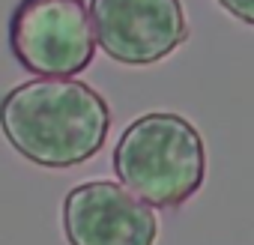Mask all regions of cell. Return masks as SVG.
I'll return each mask as SVG.
<instances>
[{
    "instance_id": "4",
    "label": "cell",
    "mask_w": 254,
    "mask_h": 245,
    "mask_svg": "<svg viewBox=\"0 0 254 245\" xmlns=\"http://www.w3.org/2000/svg\"><path fill=\"white\" fill-rule=\"evenodd\" d=\"M99 48L123 66H153L189 39L183 0H90Z\"/></svg>"
},
{
    "instance_id": "1",
    "label": "cell",
    "mask_w": 254,
    "mask_h": 245,
    "mask_svg": "<svg viewBox=\"0 0 254 245\" xmlns=\"http://www.w3.org/2000/svg\"><path fill=\"white\" fill-rule=\"evenodd\" d=\"M0 132L27 162L66 171L102 153L111 108L84 81L33 78L0 99Z\"/></svg>"
},
{
    "instance_id": "6",
    "label": "cell",
    "mask_w": 254,
    "mask_h": 245,
    "mask_svg": "<svg viewBox=\"0 0 254 245\" xmlns=\"http://www.w3.org/2000/svg\"><path fill=\"white\" fill-rule=\"evenodd\" d=\"M218 6L224 12H230L236 21L254 27V0H218Z\"/></svg>"
},
{
    "instance_id": "5",
    "label": "cell",
    "mask_w": 254,
    "mask_h": 245,
    "mask_svg": "<svg viewBox=\"0 0 254 245\" xmlns=\"http://www.w3.org/2000/svg\"><path fill=\"white\" fill-rule=\"evenodd\" d=\"M63 233L69 245H156L159 218L126 185L90 180L66 194Z\"/></svg>"
},
{
    "instance_id": "3",
    "label": "cell",
    "mask_w": 254,
    "mask_h": 245,
    "mask_svg": "<svg viewBox=\"0 0 254 245\" xmlns=\"http://www.w3.org/2000/svg\"><path fill=\"white\" fill-rule=\"evenodd\" d=\"M9 48L33 75H81L96 57L90 9L84 0H21L9 18Z\"/></svg>"
},
{
    "instance_id": "2",
    "label": "cell",
    "mask_w": 254,
    "mask_h": 245,
    "mask_svg": "<svg viewBox=\"0 0 254 245\" xmlns=\"http://www.w3.org/2000/svg\"><path fill=\"white\" fill-rule=\"evenodd\" d=\"M114 174L150 206H183L206 180L203 138L194 122L180 114H144L120 135L114 147Z\"/></svg>"
}]
</instances>
